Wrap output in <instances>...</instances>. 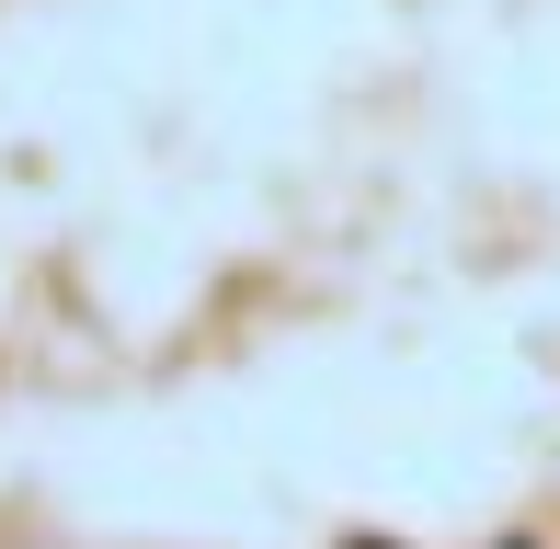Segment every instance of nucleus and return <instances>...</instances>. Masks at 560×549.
I'll list each match as a JSON object with an SVG mask.
<instances>
[{
    "label": "nucleus",
    "instance_id": "nucleus-1",
    "mask_svg": "<svg viewBox=\"0 0 560 549\" xmlns=\"http://www.w3.org/2000/svg\"><path fill=\"white\" fill-rule=\"evenodd\" d=\"M366 549H377V538H366Z\"/></svg>",
    "mask_w": 560,
    "mask_h": 549
}]
</instances>
